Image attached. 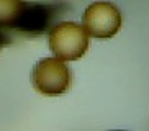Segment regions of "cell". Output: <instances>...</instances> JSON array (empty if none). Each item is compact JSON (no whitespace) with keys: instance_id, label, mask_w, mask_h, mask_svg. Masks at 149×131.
<instances>
[{"instance_id":"1","label":"cell","mask_w":149,"mask_h":131,"mask_svg":"<svg viewBox=\"0 0 149 131\" xmlns=\"http://www.w3.org/2000/svg\"><path fill=\"white\" fill-rule=\"evenodd\" d=\"M67 12L62 2H25L8 30L22 38H38L53 30L56 22Z\"/></svg>"},{"instance_id":"2","label":"cell","mask_w":149,"mask_h":131,"mask_svg":"<svg viewBox=\"0 0 149 131\" xmlns=\"http://www.w3.org/2000/svg\"><path fill=\"white\" fill-rule=\"evenodd\" d=\"M49 48L61 61H77L88 49V35L74 22H61L49 31Z\"/></svg>"},{"instance_id":"3","label":"cell","mask_w":149,"mask_h":131,"mask_svg":"<svg viewBox=\"0 0 149 131\" xmlns=\"http://www.w3.org/2000/svg\"><path fill=\"white\" fill-rule=\"evenodd\" d=\"M31 82L36 90L48 97L61 95L72 84L70 69L57 57H44L31 72Z\"/></svg>"},{"instance_id":"4","label":"cell","mask_w":149,"mask_h":131,"mask_svg":"<svg viewBox=\"0 0 149 131\" xmlns=\"http://www.w3.org/2000/svg\"><path fill=\"white\" fill-rule=\"evenodd\" d=\"M82 23L88 36L97 39H108L120 31L123 17L116 5L110 2H95L85 8Z\"/></svg>"},{"instance_id":"5","label":"cell","mask_w":149,"mask_h":131,"mask_svg":"<svg viewBox=\"0 0 149 131\" xmlns=\"http://www.w3.org/2000/svg\"><path fill=\"white\" fill-rule=\"evenodd\" d=\"M22 3L23 0H0V25L8 30L22 8Z\"/></svg>"},{"instance_id":"6","label":"cell","mask_w":149,"mask_h":131,"mask_svg":"<svg viewBox=\"0 0 149 131\" xmlns=\"http://www.w3.org/2000/svg\"><path fill=\"white\" fill-rule=\"evenodd\" d=\"M12 38H13V35H12L5 26L0 25V51H2L5 46H8V44L12 43Z\"/></svg>"},{"instance_id":"7","label":"cell","mask_w":149,"mask_h":131,"mask_svg":"<svg viewBox=\"0 0 149 131\" xmlns=\"http://www.w3.org/2000/svg\"><path fill=\"white\" fill-rule=\"evenodd\" d=\"M115 131H120V130H115Z\"/></svg>"}]
</instances>
